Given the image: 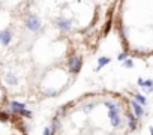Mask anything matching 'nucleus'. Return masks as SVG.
I'll return each mask as SVG.
<instances>
[{"instance_id":"f257e3e1","label":"nucleus","mask_w":153,"mask_h":135,"mask_svg":"<svg viewBox=\"0 0 153 135\" xmlns=\"http://www.w3.org/2000/svg\"><path fill=\"white\" fill-rule=\"evenodd\" d=\"M81 66H83V60H81L80 56L74 54V56H71L68 59V68H69V71L72 74H78L80 69H81Z\"/></svg>"},{"instance_id":"f03ea898","label":"nucleus","mask_w":153,"mask_h":135,"mask_svg":"<svg viewBox=\"0 0 153 135\" xmlns=\"http://www.w3.org/2000/svg\"><path fill=\"white\" fill-rule=\"evenodd\" d=\"M26 26H27V29L29 30H32V32H38V30H41V27H42V23H41V20L36 17V15H29L27 18H26Z\"/></svg>"},{"instance_id":"7ed1b4c3","label":"nucleus","mask_w":153,"mask_h":135,"mask_svg":"<svg viewBox=\"0 0 153 135\" xmlns=\"http://www.w3.org/2000/svg\"><path fill=\"white\" fill-rule=\"evenodd\" d=\"M56 26L62 30V32H69L72 29V21L68 18H57L56 20Z\"/></svg>"},{"instance_id":"20e7f679","label":"nucleus","mask_w":153,"mask_h":135,"mask_svg":"<svg viewBox=\"0 0 153 135\" xmlns=\"http://www.w3.org/2000/svg\"><path fill=\"white\" fill-rule=\"evenodd\" d=\"M11 41H12V32L9 29L0 32V44L2 45H9Z\"/></svg>"},{"instance_id":"39448f33","label":"nucleus","mask_w":153,"mask_h":135,"mask_svg":"<svg viewBox=\"0 0 153 135\" xmlns=\"http://www.w3.org/2000/svg\"><path fill=\"white\" fill-rule=\"evenodd\" d=\"M129 104H131V107H132L134 113L137 114V117H138V119H141V117L144 116V110H143V107L140 105V102H137V101L134 99V101H131Z\"/></svg>"},{"instance_id":"423d86ee","label":"nucleus","mask_w":153,"mask_h":135,"mask_svg":"<svg viewBox=\"0 0 153 135\" xmlns=\"http://www.w3.org/2000/svg\"><path fill=\"white\" fill-rule=\"evenodd\" d=\"M11 108H12L14 113L18 114L20 111L26 110V104H23V102H17V101H12V102H11Z\"/></svg>"},{"instance_id":"0eeeda50","label":"nucleus","mask_w":153,"mask_h":135,"mask_svg":"<svg viewBox=\"0 0 153 135\" xmlns=\"http://www.w3.org/2000/svg\"><path fill=\"white\" fill-rule=\"evenodd\" d=\"M5 81H6V84H9V86H17V83H18V80H17V77L14 75V74H6V77H5Z\"/></svg>"},{"instance_id":"6e6552de","label":"nucleus","mask_w":153,"mask_h":135,"mask_svg":"<svg viewBox=\"0 0 153 135\" xmlns=\"http://www.w3.org/2000/svg\"><path fill=\"white\" fill-rule=\"evenodd\" d=\"M108 63H110V57H107V56L99 57V59H98V68H96V71H99L101 68H104V66L108 65Z\"/></svg>"},{"instance_id":"1a4fd4ad","label":"nucleus","mask_w":153,"mask_h":135,"mask_svg":"<svg viewBox=\"0 0 153 135\" xmlns=\"http://www.w3.org/2000/svg\"><path fill=\"white\" fill-rule=\"evenodd\" d=\"M138 86H141V87H149V89L152 90V87H153V81H152V80L144 81L143 78H138Z\"/></svg>"},{"instance_id":"9d476101","label":"nucleus","mask_w":153,"mask_h":135,"mask_svg":"<svg viewBox=\"0 0 153 135\" xmlns=\"http://www.w3.org/2000/svg\"><path fill=\"white\" fill-rule=\"evenodd\" d=\"M134 98H135V101H137V102H140V104H143V105H146V104H147L146 96H143L141 93H135V95H134Z\"/></svg>"},{"instance_id":"9b49d317","label":"nucleus","mask_w":153,"mask_h":135,"mask_svg":"<svg viewBox=\"0 0 153 135\" xmlns=\"http://www.w3.org/2000/svg\"><path fill=\"white\" fill-rule=\"evenodd\" d=\"M44 93H45V96H57L59 95V92L54 90V89H47Z\"/></svg>"},{"instance_id":"f8f14e48","label":"nucleus","mask_w":153,"mask_h":135,"mask_svg":"<svg viewBox=\"0 0 153 135\" xmlns=\"http://www.w3.org/2000/svg\"><path fill=\"white\" fill-rule=\"evenodd\" d=\"M128 59V54L126 53H120L119 56H117V60H120V62H123V60H126Z\"/></svg>"},{"instance_id":"ddd939ff","label":"nucleus","mask_w":153,"mask_h":135,"mask_svg":"<svg viewBox=\"0 0 153 135\" xmlns=\"http://www.w3.org/2000/svg\"><path fill=\"white\" fill-rule=\"evenodd\" d=\"M18 114H20V116H23V117H30V116H32V113H30V111H27V110H23V111H20Z\"/></svg>"},{"instance_id":"4468645a","label":"nucleus","mask_w":153,"mask_h":135,"mask_svg":"<svg viewBox=\"0 0 153 135\" xmlns=\"http://www.w3.org/2000/svg\"><path fill=\"white\" fill-rule=\"evenodd\" d=\"M125 66H126V68H132V66H134V62H132L131 59H126V60H125Z\"/></svg>"},{"instance_id":"2eb2a0df","label":"nucleus","mask_w":153,"mask_h":135,"mask_svg":"<svg viewBox=\"0 0 153 135\" xmlns=\"http://www.w3.org/2000/svg\"><path fill=\"white\" fill-rule=\"evenodd\" d=\"M150 134H152V135H153V128H150Z\"/></svg>"}]
</instances>
